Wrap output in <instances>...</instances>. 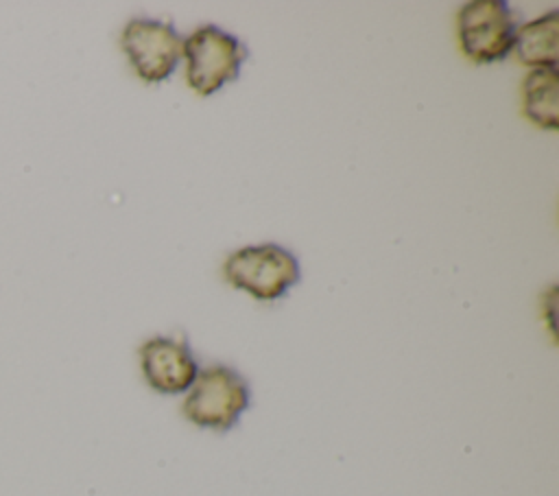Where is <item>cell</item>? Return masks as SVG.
Here are the masks:
<instances>
[{
  "label": "cell",
  "instance_id": "obj_1",
  "mask_svg": "<svg viewBox=\"0 0 559 496\" xmlns=\"http://www.w3.org/2000/svg\"><path fill=\"white\" fill-rule=\"evenodd\" d=\"M251 404L247 378L229 365L214 363L199 367V374L186 391L181 411L199 428L225 433L236 426Z\"/></svg>",
  "mask_w": 559,
  "mask_h": 496
},
{
  "label": "cell",
  "instance_id": "obj_2",
  "mask_svg": "<svg viewBox=\"0 0 559 496\" xmlns=\"http://www.w3.org/2000/svg\"><path fill=\"white\" fill-rule=\"evenodd\" d=\"M225 280L255 297L258 302H277L301 280V264L297 256L277 245H247L227 256L223 264Z\"/></svg>",
  "mask_w": 559,
  "mask_h": 496
},
{
  "label": "cell",
  "instance_id": "obj_3",
  "mask_svg": "<svg viewBox=\"0 0 559 496\" xmlns=\"http://www.w3.org/2000/svg\"><path fill=\"white\" fill-rule=\"evenodd\" d=\"M186 81L199 96H212L223 85L238 79L249 48L216 24H205L183 37Z\"/></svg>",
  "mask_w": 559,
  "mask_h": 496
},
{
  "label": "cell",
  "instance_id": "obj_4",
  "mask_svg": "<svg viewBox=\"0 0 559 496\" xmlns=\"http://www.w3.org/2000/svg\"><path fill=\"white\" fill-rule=\"evenodd\" d=\"M515 31V15L502 0H472L456 15L461 50L474 63L502 61L513 50Z\"/></svg>",
  "mask_w": 559,
  "mask_h": 496
},
{
  "label": "cell",
  "instance_id": "obj_5",
  "mask_svg": "<svg viewBox=\"0 0 559 496\" xmlns=\"http://www.w3.org/2000/svg\"><path fill=\"white\" fill-rule=\"evenodd\" d=\"M183 37L170 22L153 17H133L120 35V46L135 70L146 83L166 81L181 59Z\"/></svg>",
  "mask_w": 559,
  "mask_h": 496
},
{
  "label": "cell",
  "instance_id": "obj_6",
  "mask_svg": "<svg viewBox=\"0 0 559 496\" xmlns=\"http://www.w3.org/2000/svg\"><path fill=\"white\" fill-rule=\"evenodd\" d=\"M140 367L146 385L164 395H179L190 389L199 363L186 339L151 336L140 347Z\"/></svg>",
  "mask_w": 559,
  "mask_h": 496
},
{
  "label": "cell",
  "instance_id": "obj_7",
  "mask_svg": "<svg viewBox=\"0 0 559 496\" xmlns=\"http://www.w3.org/2000/svg\"><path fill=\"white\" fill-rule=\"evenodd\" d=\"M557 44H559V11L548 13L518 26L513 39V52L518 61L528 68H557Z\"/></svg>",
  "mask_w": 559,
  "mask_h": 496
},
{
  "label": "cell",
  "instance_id": "obj_8",
  "mask_svg": "<svg viewBox=\"0 0 559 496\" xmlns=\"http://www.w3.org/2000/svg\"><path fill=\"white\" fill-rule=\"evenodd\" d=\"M524 116L542 129L559 127V74L557 68H535L522 83Z\"/></svg>",
  "mask_w": 559,
  "mask_h": 496
}]
</instances>
